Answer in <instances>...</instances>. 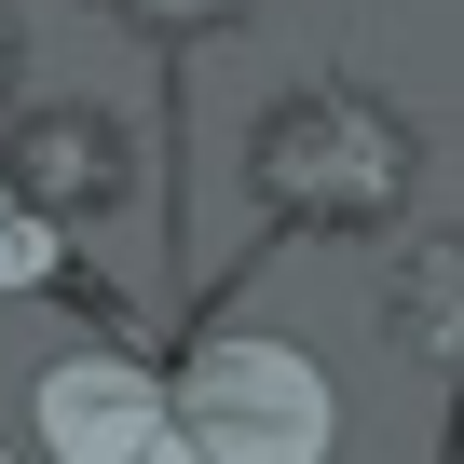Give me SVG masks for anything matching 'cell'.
<instances>
[{
  "label": "cell",
  "instance_id": "1",
  "mask_svg": "<svg viewBox=\"0 0 464 464\" xmlns=\"http://www.w3.org/2000/svg\"><path fill=\"white\" fill-rule=\"evenodd\" d=\"M55 464H328L342 410L328 369L301 342H246L218 328L191 369H137V355H69L28 396Z\"/></svg>",
  "mask_w": 464,
  "mask_h": 464
},
{
  "label": "cell",
  "instance_id": "2",
  "mask_svg": "<svg viewBox=\"0 0 464 464\" xmlns=\"http://www.w3.org/2000/svg\"><path fill=\"white\" fill-rule=\"evenodd\" d=\"M246 191L287 218V232H382L396 191H410V123L355 82H301L260 110L246 137Z\"/></svg>",
  "mask_w": 464,
  "mask_h": 464
},
{
  "label": "cell",
  "instance_id": "3",
  "mask_svg": "<svg viewBox=\"0 0 464 464\" xmlns=\"http://www.w3.org/2000/svg\"><path fill=\"white\" fill-rule=\"evenodd\" d=\"M0 178L42 218H96V205H123V123L110 110H28L14 150H0Z\"/></svg>",
  "mask_w": 464,
  "mask_h": 464
},
{
  "label": "cell",
  "instance_id": "4",
  "mask_svg": "<svg viewBox=\"0 0 464 464\" xmlns=\"http://www.w3.org/2000/svg\"><path fill=\"white\" fill-rule=\"evenodd\" d=\"M382 342H410L423 369H464V232H423L382 287Z\"/></svg>",
  "mask_w": 464,
  "mask_h": 464
},
{
  "label": "cell",
  "instance_id": "5",
  "mask_svg": "<svg viewBox=\"0 0 464 464\" xmlns=\"http://www.w3.org/2000/svg\"><path fill=\"white\" fill-rule=\"evenodd\" d=\"M28 287H69V218H42L0 178V301H28Z\"/></svg>",
  "mask_w": 464,
  "mask_h": 464
},
{
  "label": "cell",
  "instance_id": "6",
  "mask_svg": "<svg viewBox=\"0 0 464 464\" xmlns=\"http://www.w3.org/2000/svg\"><path fill=\"white\" fill-rule=\"evenodd\" d=\"M110 14H123L137 42H205V28H232V14H260V0H110Z\"/></svg>",
  "mask_w": 464,
  "mask_h": 464
},
{
  "label": "cell",
  "instance_id": "7",
  "mask_svg": "<svg viewBox=\"0 0 464 464\" xmlns=\"http://www.w3.org/2000/svg\"><path fill=\"white\" fill-rule=\"evenodd\" d=\"M0 96H14V0H0Z\"/></svg>",
  "mask_w": 464,
  "mask_h": 464
},
{
  "label": "cell",
  "instance_id": "8",
  "mask_svg": "<svg viewBox=\"0 0 464 464\" xmlns=\"http://www.w3.org/2000/svg\"><path fill=\"white\" fill-rule=\"evenodd\" d=\"M0 464H28V450H0Z\"/></svg>",
  "mask_w": 464,
  "mask_h": 464
}]
</instances>
